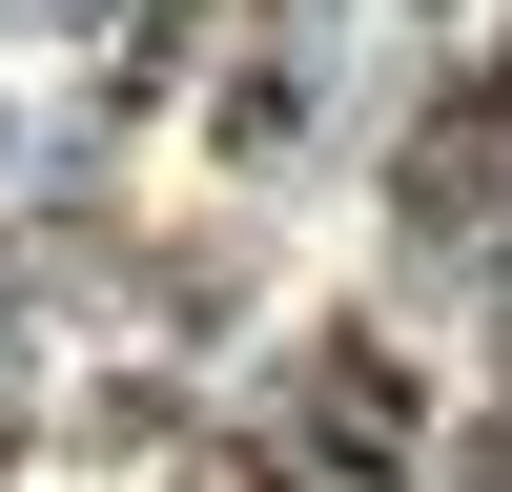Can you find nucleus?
Instances as JSON below:
<instances>
[{
  "label": "nucleus",
  "instance_id": "1",
  "mask_svg": "<svg viewBox=\"0 0 512 492\" xmlns=\"http://www.w3.org/2000/svg\"><path fill=\"white\" fill-rule=\"evenodd\" d=\"M410 226L431 246H512V62H472L431 123H410Z\"/></svg>",
  "mask_w": 512,
  "mask_h": 492
}]
</instances>
